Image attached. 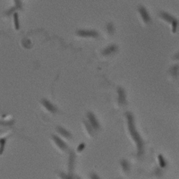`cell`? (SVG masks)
Masks as SVG:
<instances>
[{
	"label": "cell",
	"mask_w": 179,
	"mask_h": 179,
	"mask_svg": "<svg viewBox=\"0 0 179 179\" xmlns=\"http://www.w3.org/2000/svg\"><path fill=\"white\" fill-rule=\"evenodd\" d=\"M125 118H126V124H127V129H128L129 135H130L131 139L133 141V143L136 146V149H137V156L141 157L144 152V143L135 128L134 119H133V115L131 113H126Z\"/></svg>",
	"instance_id": "cell-1"
},
{
	"label": "cell",
	"mask_w": 179,
	"mask_h": 179,
	"mask_svg": "<svg viewBox=\"0 0 179 179\" xmlns=\"http://www.w3.org/2000/svg\"><path fill=\"white\" fill-rule=\"evenodd\" d=\"M159 16L162 21L166 22L167 23H168L171 26L172 33L177 32V27H178V21H177V18H175L173 15H169L166 12H163V11L160 12Z\"/></svg>",
	"instance_id": "cell-2"
},
{
	"label": "cell",
	"mask_w": 179,
	"mask_h": 179,
	"mask_svg": "<svg viewBox=\"0 0 179 179\" xmlns=\"http://www.w3.org/2000/svg\"><path fill=\"white\" fill-rule=\"evenodd\" d=\"M76 36L83 39H97L99 33L93 30H79L76 32Z\"/></svg>",
	"instance_id": "cell-3"
},
{
	"label": "cell",
	"mask_w": 179,
	"mask_h": 179,
	"mask_svg": "<svg viewBox=\"0 0 179 179\" xmlns=\"http://www.w3.org/2000/svg\"><path fill=\"white\" fill-rule=\"evenodd\" d=\"M51 139H52V142H53L54 146L56 148V150L59 151V152H65L67 150V145L65 143V142L63 140H61L60 138H58L57 136L56 135H52L51 136Z\"/></svg>",
	"instance_id": "cell-4"
},
{
	"label": "cell",
	"mask_w": 179,
	"mask_h": 179,
	"mask_svg": "<svg viewBox=\"0 0 179 179\" xmlns=\"http://www.w3.org/2000/svg\"><path fill=\"white\" fill-rule=\"evenodd\" d=\"M138 13H139L140 17H141L143 22L145 25L149 24V23L151 22L150 16V15H149L147 9H146L143 5H139V6H138Z\"/></svg>",
	"instance_id": "cell-5"
},
{
	"label": "cell",
	"mask_w": 179,
	"mask_h": 179,
	"mask_svg": "<svg viewBox=\"0 0 179 179\" xmlns=\"http://www.w3.org/2000/svg\"><path fill=\"white\" fill-rule=\"evenodd\" d=\"M40 106L44 108V110L45 111H47L48 113H49V114H55V113H56L57 112V109H56V107L53 106L49 100H40Z\"/></svg>",
	"instance_id": "cell-6"
},
{
	"label": "cell",
	"mask_w": 179,
	"mask_h": 179,
	"mask_svg": "<svg viewBox=\"0 0 179 179\" xmlns=\"http://www.w3.org/2000/svg\"><path fill=\"white\" fill-rule=\"evenodd\" d=\"M117 104L119 107H122L125 106L126 104V100H125V94L124 90L122 88L117 89Z\"/></svg>",
	"instance_id": "cell-7"
},
{
	"label": "cell",
	"mask_w": 179,
	"mask_h": 179,
	"mask_svg": "<svg viewBox=\"0 0 179 179\" xmlns=\"http://www.w3.org/2000/svg\"><path fill=\"white\" fill-rule=\"evenodd\" d=\"M87 118H88V123L92 126V128L94 130H99L100 129V124H99V122H98V120H97V118H96V117L94 116L93 113L89 112L87 114Z\"/></svg>",
	"instance_id": "cell-8"
},
{
	"label": "cell",
	"mask_w": 179,
	"mask_h": 179,
	"mask_svg": "<svg viewBox=\"0 0 179 179\" xmlns=\"http://www.w3.org/2000/svg\"><path fill=\"white\" fill-rule=\"evenodd\" d=\"M117 50V48L116 45H110V46L107 47V48L102 51V53L101 54H102V56H110V55H112V54L116 53Z\"/></svg>",
	"instance_id": "cell-9"
},
{
	"label": "cell",
	"mask_w": 179,
	"mask_h": 179,
	"mask_svg": "<svg viewBox=\"0 0 179 179\" xmlns=\"http://www.w3.org/2000/svg\"><path fill=\"white\" fill-rule=\"evenodd\" d=\"M56 131H57V133H58L61 136H63L65 139L70 140L72 138L71 133H70L67 130H66L65 128H62V127H60V126H57V127H56Z\"/></svg>",
	"instance_id": "cell-10"
},
{
	"label": "cell",
	"mask_w": 179,
	"mask_h": 179,
	"mask_svg": "<svg viewBox=\"0 0 179 179\" xmlns=\"http://www.w3.org/2000/svg\"><path fill=\"white\" fill-rule=\"evenodd\" d=\"M83 129H84L85 133L89 137H92L93 136V133H94V129L92 128V126L90 125L89 123H87V122H83Z\"/></svg>",
	"instance_id": "cell-11"
},
{
	"label": "cell",
	"mask_w": 179,
	"mask_h": 179,
	"mask_svg": "<svg viewBox=\"0 0 179 179\" xmlns=\"http://www.w3.org/2000/svg\"><path fill=\"white\" fill-rule=\"evenodd\" d=\"M74 161H75L74 153L71 152L70 156H69V160H68V170H69V175H71V176H73L72 173H73V167H74Z\"/></svg>",
	"instance_id": "cell-12"
},
{
	"label": "cell",
	"mask_w": 179,
	"mask_h": 179,
	"mask_svg": "<svg viewBox=\"0 0 179 179\" xmlns=\"http://www.w3.org/2000/svg\"><path fill=\"white\" fill-rule=\"evenodd\" d=\"M120 166H121V168H122V172L124 174H127L129 172V169H130V166L128 164V162L125 160H121L120 162Z\"/></svg>",
	"instance_id": "cell-13"
},
{
	"label": "cell",
	"mask_w": 179,
	"mask_h": 179,
	"mask_svg": "<svg viewBox=\"0 0 179 179\" xmlns=\"http://www.w3.org/2000/svg\"><path fill=\"white\" fill-rule=\"evenodd\" d=\"M178 72H179V66H172L171 67V69H170V74L172 75V77H177V74H178Z\"/></svg>",
	"instance_id": "cell-14"
},
{
	"label": "cell",
	"mask_w": 179,
	"mask_h": 179,
	"mask_svg": "<svg viewBox=\"0 0 179 179\" xmlns=\"http://www.w3.org/2000/svg\"><path fill=\"white\" fill-rule=\"evenodd\" d=\"M14 24H15V29L19 30L20 29V24H19V18H18L17 13H14Z\"/></svg>",
	"instance_id": "cell-15"
},
{
	"label": "cell",
	"mask_w": 179,
	"mask_h": 179,
	"mask_svg": "<svg viewBox=\"0 0 179 179\" xmlns=\"http://www.w3.org/2000/svg\"><path fill=\"white\" fill-rule=\"evenodd\" d=\"M106 28H107V32H108L109 35H113V34H114V32H115V28H114L113 23H111V22L107 23Z\"/></svg>",
	"instance_id": "cell-16"
},
{
	"label": "cell",
	"mask_w": 179,
	"mask_h": 179,
	"mask_svg": "<svg viewBox=\"0 0 179 179\" xmlns=\"http://www.w3.org/2000/svg\"><path fill=\"white\" fill-rule=\"evenodd\" d=\"M158 160H159V164H160V167L164 168V167H167V162H166V160L163 158V156H162V155H159V156H158Z\"/></svg>",
	"instance_id": "cell-17"
},
{
	"label": "cell",
	"mask_w": 179,
	"mask_h": 179,
	"mask_svg": "<svg viewBox=\"0 0 179 179\" xmlns=\"http://www.w3.org/2000/svg\"><path fill=\"white\" fill-rule=\"evenodd\" d=\"M58 178L59 179H73V176L71 175H66L65 173L63 172H60L58 173Z\"/></svg>",
	"instance_id": "cell-18"
},
{
	"label": "cell",
	"mask_w": 179,
	"mask_h": 179,
	"mask_svg": "<svg viewBox=\"0 0 179 179\" xmlns=\"http://www.w3.org/2000/svg\"><path fill=\"white\" fill-rule=\"evenodd\" d=\"M15 4L16 9H22V3L21 0H15Z\"/></svg>",
	"instance_id": "cell-19"
},
{
	"label": "cell",
	"mask_w": 179,
	"mask_h": 179,
	"mask_svg": "<svg viewBox=\"0 0 179 179\" xmlns=\"http://www.w3.org/2000/svg\"><path fill=\"white\" fill-rule=\"evenodd\" d=\"M85 144L84 143H81L79 146H78V148H77V152H82L84 149H85Z\"/></svg>",
	"instance_id": "cell-20"
},
{
	"label": "cell",
	"mask_w": 179,
	"mask_h": 179,
	"mask_svg": "<svg viewBox=\"0 0 179 179\" xmlns=\"http://www.w3.org/2000/svg\"><path fill=\"white\" fill-rule=\"evenodd\" d=\"M89 179H100L96 174H94V173H91V174H90L89 176Z\"/></svg>",
	"instance_id": "cell-21"
},
{
	"label": "cell",
	"mask_w": 179,
	"mask_h": 179,
	"mask_svg": "<svg viewBox=\"0 0 179 179\" xmlns=\"http://www.w3.org/2000/svg\"><path fill=\"white\" fill-rule=\"evenodd\" d=\"M174 59H176V60H178L179 59V52L177 54H176V55L174 56Z\"/></svg>",
	"instance_id": "cell-22"
},
{
	"label": "cell",
	"mask_w": 179,
	"mask_h": 179,
	"mask_svg": "<svg viewBox=\"0 0 179 179\" xmlns=\"http://www.w3.org/2000/svg\"><path fill=\"white\" fill-rule=\"evenodd\" d=\"M73 179H81L80 177H73Z\"/></svg>",
	"instance_id": "cell-23"
}]
</instances>
